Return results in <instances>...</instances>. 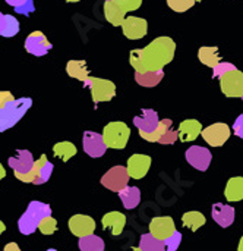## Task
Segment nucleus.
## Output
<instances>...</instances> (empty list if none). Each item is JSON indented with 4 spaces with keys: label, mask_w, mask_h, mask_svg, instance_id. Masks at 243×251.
Instances as JSON below:
<instances>
[{
    "label": "nucleus",
    "mask_w": 243,
    "mask_h": 251,
    "mask_svg": "<svg viewBox=\"0 0 243 251\" xmlns=\"http://www.w3.org/2000/svg\"><path fill=\"white\" fill-rule=\"evenodd\" d=\"M176 51V43L170 37H157L144 49H133L129 53V63L135 72L163 71Z\"/></svg>",
    "instance_id": "obj_1"
},
{
    "label": "nucleus",
    "mask_w": 243,
    "mask_h": 251,
    "mask_svg": "<svg viewBox=\"0 0 243 251\" xmlns=\"http://www.w3.org/2000/svg\"><path fill=\"white\" fill-rule=\"evenodd\" d=\"M47 216H51V207L48 204L41 203V201H31L28 204L26 212L19 218V222H18L19 232L23 235L34 234L37 231L41 219H44Z\"/></svg>",
    "instance_id": "obj_2"
},
{
    "label": "nucleus",
    "mask_w": 243,
    "mask_h": 251,
    "mask_svg": "<svg viewBox=\"0 0 243 251\" xmlns=\"http://www.w3.org/2000/svg\"><path fill=\"white\" fill-rule=\"evenodd\" d=\"M32 100L29 97H22V99H15L12 103L6 104L4 107L0 109V132H4L15 126L23 116L25 113L31 109Z\"/></svg>",
    "instance_id": "obj_3"
},
{
    "label": "nucleus",
    "mask_w": 243,
    "mask_h": 251,
    "mask_svg": "<svg viewBox=\"0 0 243 251\" xmlns=\"http://www.w3.org/2000/svg\"><path fill=\"white\" fill-rule=\"evenodd\" d=\"M101 135L107 149L122 150L128 146L131 129L125 122H110L104 126Z\"/></svg>",
    "instance_id": "obj_4"
},
{
    "label": "nucleus",
    "mask_w": 243,
    "mask_h": 251,
    "mask_svg": "<svg viewBox=\"0 0 243 251\" xmlns=\"http://www.w3.org/2000/svg\"><path fill=\"white\" fill-rule=\"evenodd\" d=\"M84 85L87 88H89L91 97H92V101H94L95 106L98 103H103V101H110L116 96V85L110 79L89 76L84 82Z\"/></svg>",
    "instance_id": "obj_5"
},
{
    "label": "nucleus",
    "mask_w": 243,
    "mask_h": 251,
    "mask_svg": "<svg viewBox=\"0 0 243 251\" xmlns=\"http://www.w3.org/2000/svg\"><path fill=\"white\" fill-rule=\"evenodd\" d=\"M128 182H129V175L125 166H114L110 171H107L101 178L103 187H106L113 193H120L123 188L128 187Z\"/></svg>",
    "instance_id": "obj_6"
},
{
    "label": "nucleus",
    "mask_w": 243,
    "mask_h": 251,
    "mask_svg": "<svg viewBox=\"0 0 243 251\" xmlns=\"http://www.w3.org/2000/svg\"><path fill=\"white\" fill-rule=\"evenodd\" d=\"M220 79V88L226 97H242L243 96V72L238 68L224 74Z\"/></svg>",
    "instance_id": "obj_7"
},
{
    "label": "nucleus",
    "mask_w": 243,
    "mask_h": 251,
    "mask_svg": "<svg viewBox=\"0 0 243 251\" xmlns=\"http://www.w3.org/2000/svg\"><path fill=\"white\" fill-rule=\"evenodd\" d=\"M230 128L227 124H223V122H217V124H213L210 126H207L205 129H202L201 135L202 138L213 147H221L224 146V143L230 138Z\"/></svg>",
    "instance_id": "obj_8"
},
{
    "label": "nucleus",
    "mask_w": 243,
    "mask_h": 251,
    "mask_svg": "<svg viewBox=\"0 0 243 251\" xmlns=\"http://www.w3.org/2000/svg\"><path fill=\"white\" fill-rule=\"evenodd\" d=\"M185 157L192 168H195L201 172L207 171L211 165V160H213L211 151L205 147H201V146L189 147L185 153Z\"/></svg>",
    "instance_id": "obj_9"
},
{
    "label": "nucleus",
    "mask_w": 243,
    "mask_h": 251,
    "mask_svg": "<svg viewBox=\"0 0 243 251\" xmlns=\"http://www.w3.org/2000/svg\"><path fill=\"white\" fill-rule=\"evenodd\" d=\"M120 26L123 35L129 40H141L148 32V22L138 16H126Z\"/></svg>",
    "instance_id": "obj_10"
},
{
    "label": "nucleus",
    "mask_w": 243,
    "mask_h": 251,
    "mask_svg": "<svg viewBox=\"0 0 243 251\" xmlns=\"http://www.w3.org/2000/svg\"><path fill=\"white\" fill-rule=\"evenodd\" d=\"M82 147L84 151L89 156V157H101L104 156L107 147L104 144L103 135L94 131H85L82 135Z\"/></svg>",
    "instance_id": "obj_11"
},
{
    "label": "nucleus",
    "mask_w": 243,
    "mask_h": 251,
    "mask_svg": "<svg viewBox=\"0 0 243 251\" xmlns=\"http://www.w3.org/2000/svg\"><path fill=\"white\" fill-rule=\"evenodd\" d=\"M151 168V157L147 156V154H132L129 159H128V166H126V171H128V175L129 178H133V179H142L147 176L148 171Z\"/></svg>",
    "instance_id": "obj_12"
},
{
    "label": "nucleus",
    "mask_w": 243,
    "mask_h": 251,
    "mask_svg": "<svg viewBox=\"0 0 243 251\" xmlns=\"http://www.w3.org/2000/svg\"><path fill=\"white\" fill-rule=\"evenodd\" d=\"M67 226H69V231L75 237L82 238V237L94 234V231H95V221L91 216H87V215H75V216H72L69 219Z\"/></svg>",
    "instance_id": "obj_13"
},
{
    "label": "nucleus",
    "mask_w": 243,
    "mask_h": 251,
    "mask_svg": "<svg viewBox=\"0 0 243 251\" xmlns=\"http://www.w3.org/2000/svg\"><path fill=\"white\" fill-rule=\"evenodd\" d=\"M175 231V221L170 216H158L150 222V234L160 241H164L172 237Z\"/></svg>",
    "instance_id": "obj_14"
},
{
    "label": "nucleus",
    "mask_w": 243,
    "mask_h": 251,
    "mask_svg": "<svg viewBox=\"0 0 243 251\" xmlns=\"http://www.w3.org/2000/svg\"><path fill=\"white\" fill-rule=\"evenodd\" d=\"M51 43L41 31L31 32L25 40V50L34 56H44L48 53V50H51Z\"/></svg>",
    "instance_id": "obj_15"
},
{
    "label": "nucleus",
    "mask_w": 243,
    "mask_h": 251,
    "mask_svg": "<svg viewBox=\"0 0 243 251\" xmlns=\"http://www.w3.org/2000/svg\"><path fill=\"white\" fill-rule=\"evenodd\" d=\"M34 162L35 160L32 157V153L28 150H16V154L13 157H9L7 160L15 175H26L28 172H31V169L34 168Z\"/></svg>",
    "instance_id": "obj_16"
},
{
    "label": "nucleus",
    "mask_w": 243,
    "mask_h": 251,
    "mask_svg": "<svg viewBox=\"0 0 243 251\" xmlns=\"http://www.w3.org/2000/svg\"><path fill=\"white\" fill-rule=\"evenodd\" d=\"M160 124L158 113L153 109H144L141 115L133 118V125L139 129V134H151Z\"/></svg>",
    "instance_id": "obj_17"
},
{
    "label": "nucleus",
    "mask_w": 243,
    "mask_h": 251,
    "mask_svg": "<svg viewBox=\"0 0 243 251\" xmlns=\"http://www.w3.org/2000/svg\"><path fill=\"white\" fill-rule=\"evenodd\" d=\"M211 216L221 228H229L235 222V209L229 204L216 203L211 207Z\"/></svg>",
    "instance_id": "obj_18"
},
{
    "label": "nucleus",
    "mask_w": 243,
    "mask_h": 251,
    "mask_svg": "<svg viewBox=\"0 0 243 251\" xmlns=\"http://www.w3.org/2000/svg\"><path fill=\"white\" fill-rule=\"evenodd\" d=\"M103 228L109 229L113 237H119L126 225V216L120 212H109L107 215L103 216L101 219Z\"/></svg>",
    "instance_id": "obj_19"
},
{
    "label": "nucleus",
    "mask_w": 243,
    "mask_h": 251,
    "mask_svg": "<svg viewBox=\"0 0 243 251\" xmlns=\"http://www.w3.org/2000/svg\"><path fill=\"white\" fill-rule=\"evenodd\" d=\"M202 125L199 121L197 119H186L183 122H180L179 125V140L182 143H189V141H195L198 138V135L202 132Z\"/></svg>",
    "instance_id": "obj_20"
},
{
    "label": "nucleus",
    "mask_w": 243,
    "mask_h": 251,
    "mask_svg": "<svg viewBox=\"0 0 243 251\" xmlns=\"http://www.w3.org/2000/svg\"><path fill=\"white\" fill-rule=\"evenodd\" d=\"M104 16L113 26H120L126 18V10L116 0H106Z\"/></svg>",
    "instance_id": "obj_21"
},
{
    "label": "nucleus",
    "mask_w": 243,
    "mask_h": 251,
    "mask_svg": "<svg viewBox=\"0 0 243 251\" xmlns=\"http://www.w3.org/2000/svg\"><path fill=\"white\" fill-rule=\"evenodd\" d=\"M164 78V71H147V72H135V81L141 87L153 88L161 82Z\"/></svg>",
    "instance_id": "obj_22"
},
{
    "label": "nucleus",
    "mask_w": 243,
    "mask_h": 251,
    "mask_svg": "<svg viewBox=\"0 0 243 251\" xmlns=\"http://www.w3.org/2000/svg\"><path fill=\"white\" fill-rule=\"evenodd\" d=\"M66 72L70 78L85 82L89 78V71L85 60H69L66 63Z\"/></svg>",
    "instance_id": "obj_23"
},
{
    "label": "nucleus",
    "mask_w": 243,
    "mask_h": 251,
    "mask_svg": "<svg viewBox=\"0 0 243 251\" xmlns=\"http://www.w3.org/2000/svg\"><path fill=\"white\" fill-rule=\"evenodd\" d=\"M226 200L229 201H242L243 200V176H235L227 181L224 190Z\"/></svg>",
    "instance_id": "obj_24"
},
{
    "label": "nucleus",
    "mask_w": 243,
    "mask_h": 251,
    "mask_svg": "<svg viewBox=\"0 0 243 251\" xmlns=\"http://www.w3.org/2000/svg\"><path fill=\"white\" fill-rule=\"evenodd\" d=\"M198 59L201 60V63H204L205 66H210V68H216L221 62V57L219 54V47H216V46L201 47L198 50Z\"/></svg>",
    "instance_id": "obj_25"
},
{
    "label": "nucleus",
    "mask_w": 243,
    "mask_h": 251,
    "mask_svg": "<svg viewBox=\"0 0 243 251\" xmlns=\"http://www.w3.org/2000/svg\"><path fill=\"white\" fill-rule=\"evenodd\" d=\"M119 197L125 206V209L131 210V209H135L139 201H141V191L138 187H126L123 188L120 193H119Z\"/></svg>",
    "instance_id": "obj_26"
},
{
    "label": "nucleus",
    "mask_w": 243,
    "mask_h": 251,
    "mask_svg": "<svg viewBox=\"0 0 243 251\" xmlns=\"http://www.w3.org/2000/svg\"><path fill=\"white\" fill-rule=\"evenodd\" d=\"M53 153L56 157L62 159L63 162H67L70 160L73 156H76L78 153V149L75 144H72L70 141H60L57 144L53 146Z\"/></svg>",
    "instance_id": "obj_27"
},
{
    "label": "nucleus",
    "mask_w": 243,
    "mask_h": 251,
    "mask_svg": "<svg viewBox=\"0 0 243 251\" xmlns=\"http://www.w3.org/2000/svg\"><path fill=\"white\" fill-rule=\"evenodd\" d=\"M182 222H183V226L189 228L192 232H197L201 226H204L207 224V219L205 216L201 213V212H188L182 216Z\"/></svg>",
    "instance_id": "obj_28"
},
{
    "label": "nucleus",
    "mask_w": 243,
    "mask_h": 251,
    "mask_svg": "<svg viewBox=\"0 0 243 251\" xmlns=\"http://www.w3.org/2000/svg\"><path fill=\"white\" fill-rule=\"evenodd\" d=\"M78 246L81 251H104V241L94 234L79 238Z\"/></svg>",
    "instance_id": "obj_29"
},
{
    "label": "nucleus",
    "mask_w": 243,
    "mask_h": 251,
    "mask_svg": "<svg viewBox=\"0 0 243 251\" xmlns=\"http://www.w3.org/2000/svg\"><path fill=\"white\" fill-rule=\"evenodd\" d=\"M53 169H54L53 163L47 160L45 154H41V165H40V168H38L37 178H35L34 184H35V185L45 184V182L50 179V176H51V174H53Z\"/></svg>",
    "instance_id": "obj_30"
},
{
    "label": "nucleus",
    "mask_w": 243,
    "mask_h": 251,
    "mask_svg": "<svg viewBox=\"0 0 243 251\" xmlns=\"http://www.w3.org/2000/svg\"><path fill=\"white\" fill-rule=\"evenodd\" d=\"M18 32H19V21L13 15H4L0 28V35L9 38V37H15Z\"/></svg>",
    "instance_id": "obj_31"
},
{
    "label": "nucleus",
    "mask_w": 243,
    "mask_h": 251,
    "mask_svg": "<svg viewBox=\"0 0 243 251\" xmlns=\"http://www.w3.org/2000/svg\"><path fill=\"white\" fill-rule=\"evenodd\" d=\"M172 125H173L172 119H163V121L160 119V124H158V126H157V129L154 132H151V134H139V135L148 143H157L161 138L163 134H166L169 129H172Z\"/></svg>",
    "instance_id": "obj_32"
},
{
    "label": "nucleus",
    "mask_w": 243,
    "mask_h": 251,
    "mask_svg": "<svg viewBox=\"0 0 243 251\" xmlns=\"http://www.w3.org/2000/svg\"><path fill=\"white\" fill-rule=\"evenodd\" d=\"M138 249L141 251H164V244H163V241L154 238L151 234H144L139 238Z\"/></svg>",
    "instance_id": "obj_33"
},
{
    "label": "nucleus",
    "mask_w": 243,
    "mask_h": 251,
    "mask_svg": "<svg viewBox=\"0 0 243 251\" xmlns=\"http://www.w3.org/2000/svg\"><path fill=\"white\" fill-rule=\"evenodd\" d=\"M37 229L44 235H53L57 231V221L51 216H47V218L41 219Z\"/></svg>",
    "instance_id": "obj_34"
},
{
    "label": "nucleus",
    "mask_w": 243,
    "mask_h": 251,
    "mask_svg": "<svg viewBox=\"0 0 243 251\" xmlns=\"http://www.w3.org/2000/svg\"><path fill=\"white\" fill-rule=\"evenodd\" d=\"M167 4L172 10L177 12V13H183L186 10H189L195 1L194 0H167Z\"/></svg>",
    "instance_id": "obj_35"
},
{
    "label": "nucleus",
    "mask_w": 243,
    "mask_h": 251,
    "mask_svg": "<svg viewBox=\"0 0 243 251\" xmlns=\"http://www.w3.org/2000/svg\"><path fill=\"white\" fill-rule=\"evenodd\" d=\"M180 243H182V234L177 232V231H175L172 237H169L167 240L163 241V244H164V251H176L179 249Z\"/></svg>",
    "instance_id": "obj_36"
},
{
    "label": "nucleus",
    "mask_w": 243,
    "mask_h": 251,
    "mask_svg": "<svg viewBox=\"0 0 243 251\" xmlns=\"http://www.w3.org/2000/svg\"><path fill=\"white\" fill-rule=\"evenodd\" d=\"M236 66L233 63H229V62H220L216 68H213V78H220L223 76L224 74L230 72V71H235Z\"/></svg>",
    "instance_id": "obj_37"
},
{
    "label": "nucleus",
    "mask_w": 243,
    "mask_h": 251,
    "mask_svg": "<svg viewBox=\"0 0 243 251\" xmlns=\"http://www.w3.org/2000/svg\"><path fill=\"white\" fill-rule=\"evenodd\" d=\"M177 138H179V134H177V131H175V129H169L166 134H163V135H161V138H160L157 143H160V144H167V146H172V144H175V143L177 141Z\"/></svg>",
    "instance_id": "obj_38"
},
{
    "label": "nucleus",
    "mask_w": 243,
    "mask_h": 251,
    "mask_svg": "<svg viewBox=\"0 0 243 251\" xmlns=\"http://www.w3.org/2000/svg\"><path fill=\"white\" fill-rule=\"evenodd\" d=\"M116 1L126 10V13L139 9L141 4H142V0H116Z\"/></svg>",
    "instance_id": "obj_39"
},
{
    "label": "nucleus",
    "mask_w": 243,
    "mask_h": 251,
    "mask_svg": "<svg viewBox=\"0 0 243 251\" xmlns=\"http://www.w3.org/2000/svg\"><path fill=\"white\" fill-rule=\"evenodd\" d=\"M34 10H35V6H34V0H26V1H25V3H22L21 6L15 7V12H16V13L25 15V16L31 15V13H32Z\"/></svg>",
    "instance_id": "obj_40"
},
{
    "label": "nucleus",
    "mask_w": 243,
    "mask_h": 251,
    "mask_svg": "<svg viewBox=\"0 0 243 251\" xmlns=\"http://www.w3.org/2000/svg\"><path fill=\"white\" fill-rule=\"evenodd\" d=\"M13 100H15V97L10 91H0V109L9 103H12Z\"/></svg>",
    "instance_id": "obj_41"
},
{
    "label": "nucleus",
    "mask_w": 243,
    "mask_h": 251,
    "mask_svg": "<svg viewBox=\"0 0 243 251\" xmlns=\"http://www.w3.org/2000/svg\"><path fill=\"white\" fill-rule=\"evenodd\" d=\"M233 132L236 134V137L243 138V113L235 121V125H233Z\"/></svg>",
    "instance_id": "obj_42"
},
{
    "label": "nucleus",
    "mask_w": 243,
    "mask_h": 251,
    "mask_svg": "<svg viewBox=\"0 0 243 251\" xmlns=\"http://www.w3.org/2000/svg\"><path fill=\"white\" fill-rule=\"evenodd\" d=\"M3 251H22V250L19 249V246H18L16 243H9V244H6V246H4Z\"/></svg>",
    "instance_id": "obj_43"
},
{
    "label": "nucleus",
    "mask_w": 243,
    "mask_h": 251,
    "mask_svg": "<svg viewBox=\"0 0 243 251\" xmlns=\"http://www.w3.org/2000/svg\"><path fill=\"white\" fill-rule=\"evenodd\" d=\"M26 0H6V3L7 4H10V6H13V7H18V6H21L22 3H25Z\"/></svg>",
    "instance_id": "obj_44"
},
{
    "label": "nucleus",
    "mask_w": 243,
    "mask_h": 251,
    "mask_svg": "<svg viewBox=\"0 0 243 251\" xmlns=\"http://www.w3.org/2000/svg\"><path fill=\"white\" fill-rule=\"evenodd\" d=\"M4 176H6V171H4V168L1 166V163H0V181H1Z\"/></svg>",
    "instance_id": "obj_45"
},
{
    "label": "nucleus",
    "mask_w": 243,
    "mask_h": 251,
    "mask_svg": "<svg viewBox=\"0 0 243 251\" xmlns=\"http://www.w3.org/2000/svg\"><path fill=\"white\" fill-rule=\"evenodd\" d=\"M4 231H6V225H4V224H3V222L0 221V235H1V234H3Z\"/></svg>",
    "instance_id": "obj_46"
},
{
    "label": "nucleus",
    "mask_w": 243,
    "mask_h": 251,
    "mask_svg": "<svg viewBox=\"0 0 243 251\" xmlns=\"http://www.w3.org/2000/svg\"><path fill=\"white\" fill-rule=\"evenodd\" d=\"M238 251H243V237L241 238V241H239V247H238Z\"/></svg>",
    "instance_id": "obj_47"
},
{
    "label": "nucleus",
    "mask_w": 243,
    "mask_h": 251,
    "mask_svg": "<svg viewBox=\"0 0 243 251\" xmlns=\"http://www.w3.org/2000/svg\"><path fill=\"white\" fill-rule=\"evenodd\" d=\"M3 16H4V15L0 12V28H1V24H3Z\"/></svg>",
    "instance_id": "obj_48"
},
{
    "label": "nucleus",
    "mask_w": 243,
    "mask_h": 251,
    "mask_svg": "<svg viewBox=\"0 0 243 251\" xmlns=\"http://www.w3.org/2000/svg\"><path fill=\"white\" fill-rule=\"evenodd\" d=\"M67 3H76V1H81V0H66Z\"/></svg>",
    "instance_id": "obj_49"
},
{
    "label": "nucleus",
    "mask_w": 243,
    "mask_h": 251,
    "mask_svg": "<svg viewBox=\"0 0 243 251\" xmlns=\"http://www.w3.org/2000/svg\"><path fill=\"white\" fill-rule=\"evenodd\" d=\"M132 251H141V250H139L138 247H133V249H132Z\"/></svg>",
    "instance_id": "obj_50"
},
{
    "label": "nucleus",
    "mask_w": 243,
    "mask_h": 251,
    "mask_svg": "<svg viewBox=\"0 0 243 251\" xmlns=\"http://www.w3.org/2000/svg\"><path fill=\"white\" fill-rule=\"evenodd\" d=\"M194 1H195V3H197V1H201V0H194Z\"/></svg>",
    "instance_id": "obj_51"
},
{
    "label": "nucleus",
    "mask_w": 243,
    "mask_h": 251,
    "mask_svg": "<svg viewBox=\"0 0 243 251\" xmlns=\"http://www.w3.org/2000/svg\"><path fill=\"white\" fill-rule=\"evenodd\" d=\"M47 251H56V250H53V249H51V250H47Z\"/></svg>",
    "instance_id": "obj_52"
},
{
    "label": "nucleus",
    "mask_w": 243,
    "mask_h": 251,
    "mask_svg": "<svg viewBox=\"0 0 243 251\" xmlns=\"http://www.w3.org/2000/svg\"><path fill=\"white\" fill-rule=\"evenodd\" d=\"M242 100H243V96H242Z\"/></svg>",
    "instance_id": "obj_53"
}]
</instances>
